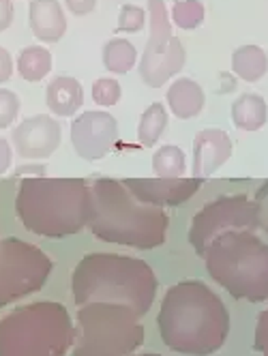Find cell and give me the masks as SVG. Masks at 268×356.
Returning <instances> with one entry per match:
<instances>
[{
  "label": "cell",
  "mask_w": 268,
  "mask_h": 356,
  "mask_svg": "<svg viewBox=\"0 0 268 356\" xmlns=\"http://www.w3.org/2000/svg\"><path fill=\"white\" fill-rule=\"evenodd\" d=\"M157 322L163 343L189 356L215 354L230 335L226 302L196 279H187L165 292Z\"/></svg>",
  "instance_id": "1"
},
{
  "label": "cell",
  "mask_w": 268,
  "mask_h": 356,
  "mask_svg": "<svg viewBox=\"0 0 268 356\" xmlns=\"http://www.w3.org/2000/svg\"><path fill=\"white\" fill-rule=\"evenodd\" d=\"M15 211L28 232L62 238L82 232L92 215V183L88 178H22Z\"/></svg>",
  "instance_id": "2"
},
{
  "label": "cell",
  "mask_w": 268,
  "mask_h": 356,
  "mask_svg": "<svg viewBox=\"0 0 268 356\" xmlns=\"http://www.w3.org/2000/svg\"><path fill=\"white\" fill-rule=\"evenodd\" d=\"M157 288V275L149 264L118 253L84 256L71 277L78 307L86 302H118L131 307L140 318L151 312Z\"/></svg>",
  "instance_id": "3"
},
{
  "label": "cell",
  "mask_w": 268,
  "mask_h": 356,
  "mask_svg": "<svg viewBox=\"0 0 268 356\" xmlns=\"http://www.w3.org/2000/svg\"><path fill=\"white\" fill-rule=\"evenodd\" d=\"M167 223L169 219L163 209L137 202L123 181L106 176H97L92 181V215L88 227L99 241L155 249L165 243Z\"/></svg>",
  "instance_id": "4"
},
{
  "label": "cell",
  "mask_w": 268,
  "mask_h": 356,
  "mask_svg": "<svg viewBox=\"0 0 268 356\" xmlns=\"http://www.w3.org/2000/svg\"><path fill=\"white\" fill-rule=\"evenodd\" d=\"M202 258L208 275L234 298L268 300V243L256 232L240 230L217 236Z\"/></svg>",
  "instance_id": "5"
},
{
  "label": "cell",
  "mask_w": 268,
  "mask_h": 356,
  "mask_svg": "<svg viewBox=\"0 0 268 356\" xmlns=\"http://www.w3.org/2000/svg\"><path fill=\"white\" fill-rule=\"evenodd\" d=\"M76 326L65 305L41 300L0 320V356H65Z\"/></svg>",
  "instance_id": "6"
},
{
  "label": "cell",
  "mask_w": 268,
  "mask_h": 356,
  "mask_svg": "<svg viewBox=\"0 0 268 356\" xmlns=\"http://www.w3.org/2000/svg\"><path fill=\"white\" fill-rule=\"evenodd\" d=\"M144 343L140 316L118 302H86L78 309L71 356H133Z\"/></svg>",
  "instance_id": "7"
},
{
  "label": "cell",
  "mask_w": 268,
  "mask_h": 356,
  "mask_svg": "<svg viewBox=\"0 0 268 356\" xmlns=\"http://www.w3.org/2000/svg\"><path fill=\"white\" fill-rule=\"evenodd\" d=\"M54 270V262L39 247L22 241H0V309L39 292Z\"/></svg>",
  "instance_id": "8"
},
{
  "label": "cell",
  "mask_w": 268,
  "mask_h": 356,
  "mask_svg": "<svg viewBox=\"0 0 268 356\" xmlns=\"http://www.w3.org/2000/svg\"><path fill=\"white\" fill-rule=\"evenodd\" d=\"M151 11V37L140 58V78L146 86L161 88L172 75L181 73L187 60L185 47L172 35L165 0H146Z\"/></svg>",
  "instance_id": "9"
},
{
  "label": "cell",
  "mask_w": 268,
  "mask_h": 356,
  "mask_svg": "<svg viewBox=\"0 0 268 356\" xmlns=\"http://www.w3.org/2000/svg\"><path fill=\"white\" fill-rule=\"evenodd\" d=\"M258 227V213L256 202L245 195H224L217 197L204 209L196 213L189 227V243L202 258L208 245L226 232H240V230H256Z\"/></svg>",
  "instance_id": "10"
},
{
  "label": "cell",
  "mask_w": 268,
  "mask_h": 356,
  "mask_svg": "<svg viewBox=\"0 0 268 356\" xmlns=\"http://www.w3.org/2000/svg\"><path fill=\"white\" fill-rule=\"evenodd\" d=\"M118 140V122L110 112H84L71 122V144L84 161H99Z\"/></svg>",
  "instance_id": "11"
},
{
  "label": "cell",
  "mask_w": 268,
  "mask_h": 356,
  "mask_svg": "<svg viewBox=\"0 0 268 356\" xmlns=\"http://www.w3.org/2000/svg\"><path fill=\"white\" fill-rule=\"evenodd\" d=\"M206 181L202 178H125L123 185L131 195L151 207H178L189 202Z\"/></svg>",
  "instance_id": "12"
},
{
  "label": "cell",
  "mask_w": 268,
  "mask_h": 356,
  "mask_svg": "<svg viewBox=\"0 0 268 356\" xmlns=\"http://www.w3.org/2000/svg\"><path fill=\"white\" fill-rule=\"evenodd\" d=\"M62 129L60 122L47 114H37L22 120L11 131L15 152L22 159H47L60 146Z\"/></svg>",
  "instance_id": "13"
},
{
  "label": "cell",
  "mask_w": 268,
  "mask_h": 356,
  "mask_svg": "<svg viewBox=\"0 0 268 356\" xmlns=\"http://www.w3.org/2000/svg\"><path fill=\"white\" fill-rule=\"evenodd\" d=\"M232 157V138L224 129H204L193 140V178H206Z\"/></svg>",
  "instance_id": "14"
},
{
  "label": "cell",
  "mask_w": 268,
  "mask_h": 356,
  "mask_svg": "<svg viewBox=\"0 0 268 356\" xmlns=\"http://www.w3.org/2000/svg\"><path fill=\"white\" fill-rule=\"evenodd\" d=\"M31 31L39 41L56 43L67 33V17L58 0H33L28 5Z\"/></svg>",
  "instance_id": "15"
},
{
  "label": "cell",
  "mask_w": 268,
  "mask_h": 356,
  "mask_svg": "<svg viewBox=\"0 0 268 356\" xmlns=\"http://www.w3.org/2000/svg\"><path fill=\"white\" fill-rule=\"evenodd\" d=\"M45 104L56 116H73L84 104L82 84L69 75H58L45 90Z\"/></svg>",
  "instance_id": "16"
},
{
  "label": "cell",
  "mask_w": 268,
  "mask_h": 356,
  "mask_svg": "<svg viewBox=\"0 0 268 356\" xmlns=\"http://www.w3.org/2000/svg\"><path fill=\"white\" fill-rule=\"evenodd\" d=\"M167 106L172 110L176 118H196L206 104L204 90L198 82H193L189 78H178L176 82L169 84V90L165 92Z\"/></svg>",
  "instance_id": "17"
},
{
  "label": "cell",
  "mask_w": 268,
  "mask_h": 356,
  "mask_svg": "<svg viewBox=\"0 0 268 356\" xmlns=\"http://www.w3.org/2000/svg\"><path fill=\"white\" fill-rule=\"evenodd\" d=\"M232 120L242 131H258L268 120L266 101L260 95L245 92L232 104Z\"/></svg>",
  "instance_id": "18"
},
{
  "label": "cell",
  "mask_w": 268,
  "mask_h": 356,
  "mask_svg": "<svg viewBox=\"0 0 268 356\" xmlns=\"http://www.w3.org/2000/svg\"><path fill=\"white\" fill-rule=\"evenodd\" d=\"M232 69L240 80L251 82V84L260 82L268 71V56L258 45H242L234 49Z\"/></svg>",
  "instance_id": "19"
},
{
  "label": "cell",
  "mask_w": 268,
  "mask_h": 356,
  "mask_svg": "<svg viewBox=\"0 0 268 356\" xmlns=\"http://www.w3.org/2000/svg\"><path fill=\"white\" fill-rule=\"evenodd\" d=\"M52 54L43 45L24 47L17 56V73L26 82H41L52 71Z\"/></svg>",
  "instance_id": "20"
},
{
  "label": "cell",
  "mask_w": 268,
  "mask_h": 356,
  "mask_svg": "<svg viewBox=\"0 0 268 356\" xmlns=\"http://www.w3.org/2000/svg\"><path fill=\"white\" fill-rule=\"evenodd\" d=\"M137 49L127 39H110L103 47V67L110 73H129L135 67Z\"/></svg>",
  "instance_id": "21"
},
{
  "label": "cell",
  "mask_w": 268,
  "mask_h": 356,
  "mask_svg": "<svg viewBox=\"0 0 268 356\" xmlns=\"http://www.w3.org/2000/svg\"><path fill=\"white\" fill-rule=\"evenodd\" d=\"M167 127V110L163 108V104H153L144 110L142 118H140V127H137V140L142 146L153 148L159 138L163 136Z\"/></svg>",
  "instance_id": "22"
},
{
  "label": "cell",
  "mask_w": 268,
  "mask_h": 356,
  "mask_svg": "<svg viewBox=\"0 0 268 356\" xmlns=\"http://www.w3.org/2000/svg\"><path fill=\"white\" fill-rule=\"evenodd\" d=\"M185 152L178 146H161L153 155V170L159 178H181L185 174Z\"/></svg>",
  "instance_id": "23"
},
{
  "label": "cell",
  "mask_w": 268,
  "mask_h": 356,
  "mask_svg": "<svg viewBox=\"0 0 268 356\" xmlns=\"http://www.w3.org/2000/svg\"><path fill=\"white\" fill-rule=\"evenodd\" d=\"M206 17V9L200 0H174L172 22L183 31L198 29Z\"/></svg>",
  "instance_id": "24"
},
{
  "label": "cell",
  "mask_w": 268,
  "mask_h": 356,
  "mask_svg": "<svg viewBox=\"0 0 268 356\" xmlns=\"http://www.w3.org/2000/svg\"><path fill=\"white\" fill-rule=\"evenodd\" d=\"M120 97H123V88H120V84L112 78H101L92 84V99L97 106L112 108L118 104Z\"/></svg>",
  "instance_id": "25"
},
{
  "label": "cell",
  "mask_w": 268,
  "mask_h": 356,
  "mask_svg": "<svg viewBox=\"0 0 268 356\" xmlns=\"http://www.w3.org/2000/svg\"><path fill=\"white\" fill-rule=\"evenodd\" d=\"M19 114V97L13 90L0 88V129H7Z\"/></svg>",
  "instance_id": "26"
},
{
  "label": "cell",
  "mask_w": 268,
  "mask_h": 356,
  "mask_svg": "<svg viewBox=\"0 0 268 356\" xmlns=\"http://www.w3.org/2000/svg\"><path fill=\"white\" fill-rule=\"evenodd\" d=\"M146 15L140 7L135 5H125L120 9V17H118V26L116 31H125V33H140L144 29Z\"/></svg>",
  "instance_id": "27"
},
{
  "label": "cell",
  "mask_w": 268,
  "mask_h": 356,
  "mask_svg": "<svg viewBox=\"0 0 268 356\" xmlns=\"http://www.w3.org/2000/svg\"><path fill=\"white\" fill-rule=\"evenodd\" d=\"M256 213H258V227L268 234V181L256 191Z\"/></svg>",
  "instance_id": "28"
},
{
  "label": "cell",
  "mask_w": 268,
  "mask_h": 356,
  "mask_svg": "<svg viewBox=\"0 0 268 356\" xmlns=\"http://www.w3.org/2000/svg\"><path fill=\"white\" fill-rule=\"evenodd\" d=\"M253 348H256L262 356H268V309H264V312L258 316Z\"/></svg>",
  "instance_id": "29"
},
{
  "label": "cell",
  "mask_w": 268,
  "mask_h": 356,
  "mask_svg": "<svg viewBox=\"0 0 268 356\" xmlns=\"http://www.w3.org/2000/svg\"><path fill=\"white\" fill-rule=\"evenodd\" d=\"M13 75V58L5 47H0V84L11 80Z\"/></svg>",
  "instance_id": "30"
},
{
  "label": "cell",
  "mask_w": 268,
  "mask_h": 356,
  "mask_svg": "<svg viewBox=\"0 0 268 356\" xmlns=\"http://www.w3.org/2000/svg\"><path fill=\"white\" fill-rule=\"evenodd\" d=\"M65 3L73 15H88L94 9L97 0H65Z\"/></svg>",
  "instance_id": "31"
},
{
  "label": "cell",
  "mask_w": 268,
  "mask_h": 356,
  "mask_svg": "<svg viewBox=\"0 0 268 356\" xmlns=\"http://www.w3.org/2000/svg\"><path fill=\"white\" fill-rule=\"evenodd\" d=\"M13 22V5L11 0H0V33L7 31Z\"/></svg>",
  "instance_id": "32"
},
{
  "label": "cell",
  "mask_w": 268,
  "mask_h": 356,
  "mask_svg": "<svg viewBox=\"0 0 268 356\" xmlns=\"http://www.w3.org/2000/svg\"><path fill=\"white\" fill-rule=\"evenodd\" d=\"M11 144L5 138H0V174H5L11 168Z\"/></svg>",
  "instance_id": "33"
},
{
  "label": "cell",
  "mask_w": 268,
  "mask_h": 356,
  "mask_svg": "<svg viewBox=\"0 0 268 356\" xmlns=\"http://www.w3.org/2000/svg\"><path fill=\"white\" fill-rule=\"evenodd\" d=\"M137 356H161V354H137Z\"/></svg>",
  "instance_id": "34"
}]
</instances>
